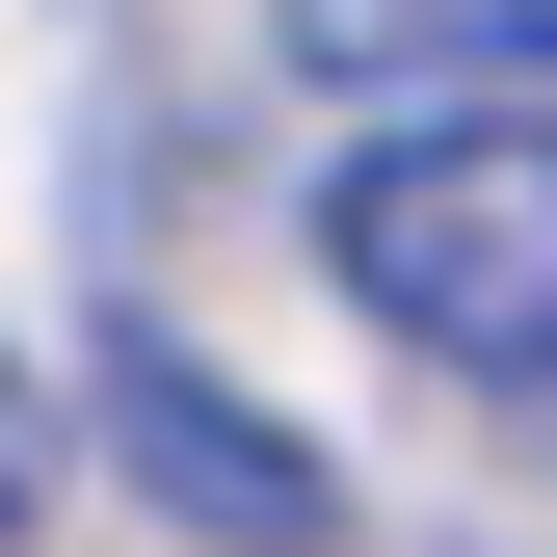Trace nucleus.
Listing matches in <instances>:
<instances>
[{
	"instance_id": "nucleus-1",
	"label": "nucleus",
	"mask_w": 557,
	"mask_h": 557,
	"mask_svg": "<svg viewBox=\"0 0 557 557\" xmlns=\"http://www.w3.org/2000/svg\"><path fill=\"white\" fill-rule=\"evenodd\" d=\"M319 265L372 293V345H425L478 398H557V107H398L319 186Z\"/></svg>"
},
{
	"instance_id": "nucleus-2",
	"label": "nucleus",
	"mask_w": 557,
	"mask_h": 557,
	"mask_svg": "<svg viewBox=\"0 0 557 557\" xmlns=\"http://www.w3.org/2000/svg\"><path fill=\"white\" fill-rule=\"evenodd\" d=\"M107 451H133V505H160L186 557H345L319 425H265L213 345H160V319H107Z\"/></svg>"
},
{
	"instance_id": "nucleus-3",
	"label": "nucleus",
	"mask_w": 557,
	"mask_h": 557,
	"mask_svg": "<svg viewBox=\"0 0 557 557\" xmlns=\"http://www.w3.org/2000/svg\"><path fill=\"white\" fill-rule=\"evenodd\" d=\"M293 53L319 81H505V107H557V0H293Z\"/></svg>"
},
{
	"instance_id": "nucleus-4",
	"label": "nucleus",
	"mask_w": 557,
	"mask_h": 557,
	"mask_svg": "<svg viewBox=\"0 0 557 557\" xmlns=\"http://www.w3.org/2000/svg\"><path fill=\"white\" fill-rule=\"evenodd\" d=\"M27 531H53V398L0 372V557H27Z\"/></svg>"
}]
</instances>
